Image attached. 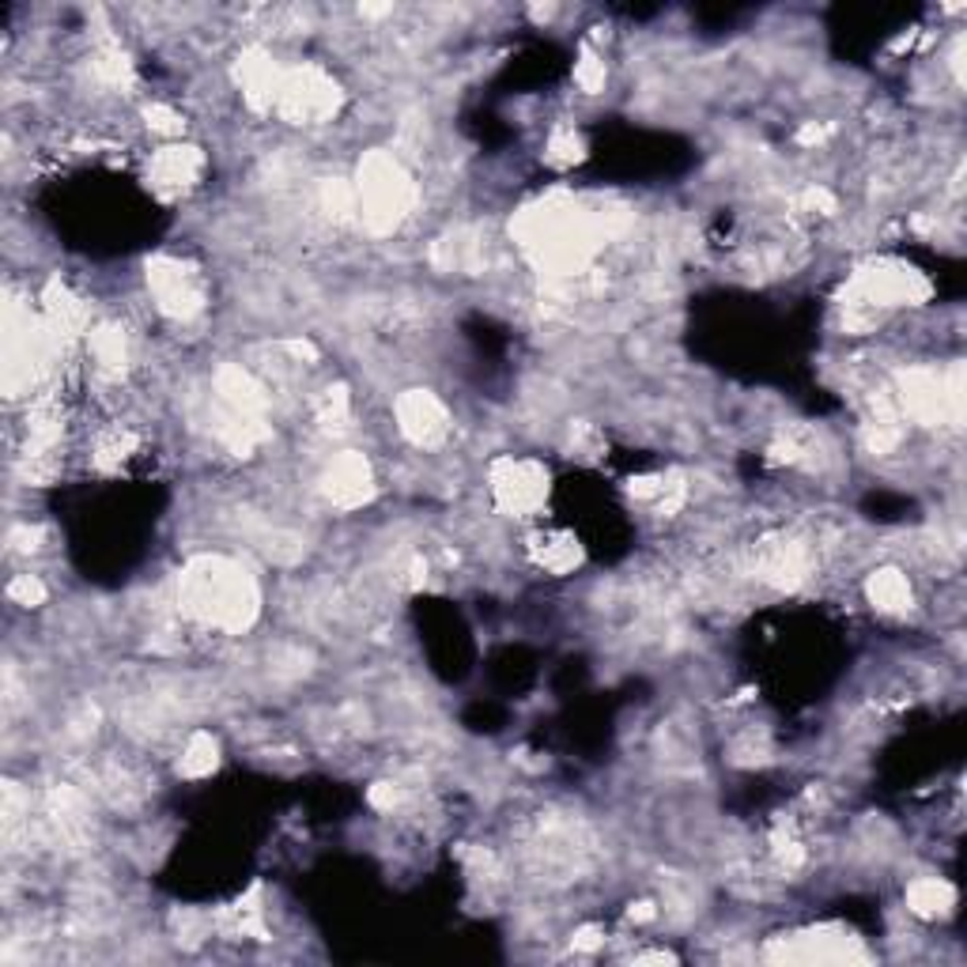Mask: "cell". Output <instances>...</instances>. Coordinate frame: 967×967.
<instances>
[{
    "label": "cell",
    "instance_id": "6da1fadb",
    "mask_svg": "<svg viewBox=\"0 0 967 967\" xmlns=\"http://www.w3.org/2000/svg\"><path fill=\"white\" fill-rule=\"evenodd\" d=\"M405 205H409V182L401 167L394 159L375 156L360 174V212L371 219V227L386 231L405 216Z\"/></svg>",
    "mask_w": 967,
    "mask_h": 967
},
{
    "label": "cell",
    "instance_id": "ba28073f",
    "mask_svg": "<svg viewBox=\"0 0 967 967\" xmlns=\"http://www.w3.org/2000/svg\"><path fill=\"white\" fill-rule=\"evenodd\" d=\"M212 767H216V741H212L208 733H197L182 756V775L201 778V775H208Z\"/></svg>",
    "mask_w": 967,
    "mask_h": 967
},
{
    "label": "cell",
    "instance_id": "8992f818",
    "mask_svg": "<svg viewBox=\"0 0 967 967\" xmlns=\"http://www.w3.org/2000/svg\"><path fill=\"white\" fill-rule=\"evenodd\" d=\"M869 598H873V605L885 608V613H903V608H911V587H907V579L899 571L873 574Z\"/></svg>",
    "mask_w": 967,
    "mask_h": 967
},
{
    "label": "cell",
    "instance_id": "3957f363",
    "mask_svg": "<svg viewBox=\"0 0 967 967\" xmlns=\"http://www.w3.org/2000/svg\"><path fill=\"white\" fill-rule=\"evenodd\" d=\"M397 416H401V431L412 443H439L446 431L443 405L431 394H423V389H412L409 397H401V401H397Z\"/></svg>",
    "mask_w": 967,
    "mask_h": 967
},
{
    "label": "cell",
    "instance_id": "30bf717a",
    "mask_svg": "<svg viewBox=\"0 0 967 967\" xmlns=\"http://www.w3.org/2000/svg\"><path fill=\"white\" fill-rule=\"evenodd\" d=\"M574 76H579V83L587 91H598L601 83H605V61H598V57H587V61L579 65V72H574Z\"/></svg>",
    "mask_w": 967,
    "mask_h": 967
},
{
    "label": "cell",
    "instance_id": "7a4b0ae2",
    "mask_svg": "<svg viewBox=\"0 0 967 967\" xmlns=\"http://www.w3.org/2000/svg\"><path fill=\"white\" fill-rule=\"evenodd\" d=\"M148 280L159 295V307L178 314V318H185V314H193L201 307L197 280H193V273L185 265H178V261H159Z\"/></svg>",
    "mask_w": 967,
    "mask_h": 967
},
{
    "label": "cell",
    "instance_id": "52a82bcc",
    "mask_svg": "<svg viewBox=\"0 0 967 967\" xmlns=\"http://www.w3.org/2000/svg\"><path fill=\"white\" fill-rule=\"evenodd\" d=\"M953 888L945 885V880H937V877H922V880H914L911 888H907V903H911V911H919V914H941V911H948V907H953Z\"/></svg>",
    "mask_w": 967,
    "mask_h": 967
},
{
    "label": "cell",
    "instance_id": "9c48e42d",
    "mask_svg": "<svg viewBox=\"0 0 967 967\" xmlns=\"http://www.w3.org/2000/svg\"><path fill=\"white\" fill-rule=\"evenodd\" d=\"M8 598L20 601V605H38V601L46 598V587H42L35 574H20V579L8 587Z\"/></svg>",
    "mask_w": 967,
    "mask_h": 967
},
{
    "label": "cell",
    "instance_id": "277c9868",
    "mask_svg": "<svg viewBox=\"0 0 967 967\" xmlns=\"http://www.w3.org/2000/svg\"><path fill=\"white\" fill-rule=\"evenodd\" d=\"M367 484H371V473H367V462H363L360 454L337 457L333 469H329V496L344 507L360 503V499L367 496Z\"/></svg>",
    "mask_w": 967,
    "mask_h": 967
},
{
    "label": "cell",
    "instance_id": "5b68a950",
    "mask_svg": "<svg viewBox=\"0 0 967 967\" xmlns=\"http://www.w3.org/2000/svg\"><path fill=\"white\" fill-rule=\"evenodd\" d=\"M201 171V156L193 148H163L156 156V185H163V190H182V185H190L193 178H197Z\"/></svg>",
    "mask_w": 967,
    "mask_h": 967
}]
</instances>
